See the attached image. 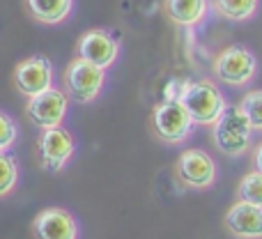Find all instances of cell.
Returning a JSON list of instances; mask_svg holds the SVG:
<instances>
[{"label":"cell","mask_w":262,"mask_h":239,"mask_svg":"<svg viewBox=\"0 0 262 239\" xmlns=\"http://www.w3.org/2000/svg\"><path fill=\"white\" fill-rule=\"evenodd\" d=\"M212 140L216 149L226 157H242L251 149L253 143V126L242 113L239 106H228L223 115L212 124Z\"/></svg>","instance_id":"1"},{"label":"cell","mask_w":262,"mask_h":239,"mask_svg":"<svg viewBox=\"0 0 262 239\" xmlns=\"http://www.w3.org/2000/svg\"><path fill=\"white\" fill-rule=\"evenodd\" d=\"M180 101L184 104L193 124H200V126H212L223 115V111L228 108V101L223 97V92L219 90L216 83L207 81V78L189 83Z\"/></svg>","instance_id":"2"},{"label":"cell","mask_w":262,"mask_h":239,"mask_svg":"<svg viewBox=\"0 0 262 239\" xmlns=\"http://www.w3.org/2000/svg\"><path fill=\"white\" fill-rule=\"evenodd\" d=\"M64 92L76 104H92L101 95L106 83V69L88 62L83 58H74L62 74Z\"/></svg>","instance_id":"3"},{"label":"cell","mask_w":262,"mask_h":239,"mask_svg":"<svg viewBox=\"0 0 262 239\" xmlns=\"http://www.w3.org/2000/svg\"><path fill=\"white\" fill-rule=\"evenodd\" d=\"M152 134L166 145H182L191 136L193 120L180 99H163L152 111Z\"/></svg>","instance_id":"4"},{"label":"cell","mask_w":262,"mask_h":239,"mask_svg":"<svg viewBox=\"0 0 262 239\" xmlns=\"http://www.w3.org/2000/svg\"><path fill=\"white\" fill-rule=\"evenodd\" d=\"M212 69H214V76L221 83H226L230 88H244L258 74V60H255V55L246 46L232 44V46H226L214 58Z\"/></svg>","instance_id":"5"},{"label":"cell","mask_w":262,"mask_h":239,"mask_svg":"<svg viewBox=\"0 0 262 239\" xmlns=\"http://www.w3.org/2000/svg\"><path fill=\"white\" fill-rule=\"evenodd\" d=\"M175 175L182 186L193 191H203L216 182V163L205 149H186L175 163Z\"/></svg>","instance_id":"6"},{"label":"cell","mask_w":262,"mask_h":239,"mask_svg":"<svg viewBox=\"0 0 262 239\" xmlns=\"http://www.w3.org/2000/svg\"><path fill=\"white\" fill-rule=\"evenodd\" d=\"M67 111H69V97L67 92L58 90V88H51V90L32 97L26 104L28 120L41 131L62 126L64 118H67Z\"/></svg>","instance_id":"7"},{"label":"cell","mask_w":262,"mask_h":239,"mask_svg":"<svg viewBox=\"0 0 262 239\" xmlns=\"http://www.w3.org/2000/svg\"><path fill=\"white\" fill-rule=\"evenodd\" d=\"M14 88L28 99L51 90L53 88V64H51V60L44 55H32V58L18 62L14 69Z\"/></svg>","instance_id":"8"},{"label":"cell","mask_w":262,"mask_h":239,"mask_svg":"<svg viewBox=\"0 0 262 239\" xmlns=\"http://www.w3.org/2000/svg\"><path fill=\"white\" fill-rule=\"evenodd\" d=\"M76 152L74 136L64 126L41 131L39 136V163L46 172H60Z\"/></svg>","instance_id":"9"},{"label":"cell","mask_w":262,"mask_h":239,"mask_svg":"<svg viewBox=\"0 0 262 239\" xmlns=\"http://www.w3.org/2000/svg\"><path fill=\"white\" fill-rule=\"evenodd\" d=\"M76 53L78 58L88 60V62L97 64L101 69H108L115 64L120 55V44L113 37V32L104 30V28H95L81 35L76 44Z\"/></svg>","instance_id":"10"},{"label":"cell","mask_w":262,"mask_h":239,"mask_svg":"<svg viewBox=\"0 0 262 239\" xmlns=\"http://www.w3.org/2000/svg\"><path fill=\"white\" fill-rule=\"evenodd\" d=\"M35 239H78V223L67 209L46 207L32 221Z\"/></svg>","instance_id":"11"},{"label":"cell","mask_w":262,"mask_h":239,"mask_svg":"<svg viewBox=\"0 0 262 239\" xmlns=\"http://www.w3.org/2000/svg\"><path fill=\"white\" fill-rule=\"evenodd\" d=\"M223 223L237 239H262V207L237 200L226 212Z\"/></svg>","instance_id":"12"},{"label":"cell","mask_w":262,"mask_h":239,"mask_svg":"<svg viewBox=\"0 0 262 239\" xmlns=\"http://www.w3.org/2000/svg\"><path fill=\"white\" fill-rule=\"evenodd\" d=\"M23 5H26V12L44 26L67 21L74 9V0H23Z\"/></svg>","instance_id":"13"},{"label":"cell","mask_w":262,"mask_h":239,"mask_svg":"<svg viewBox=\"0 0 262 239\" xmlns=\"http://www.w3.org/2000/svg\"><path fill=\"white\" fill-rule=\"evenodd\" d=\"M207 0H166V14L182 28H193L207 16Z\"/></svg>","instance_id":"14"},{"label":"cell","mask_w":262,"mask_h":239,"mask_svg":"<svg viewBox=\"0 0 262 239\" xmlns=\"http://www.w3.org/2000/svg\"><path fill=\"white\" fill-rule=\"evenodd\" d=\"M214 9L232 23H244L258 14L260 0H212Z\"/></svg>","instance_id":"15"},{"label":"cell","mask_w":262,"mask_h":239,"mask_svg":"<svg viewBox=\"0 0 262 239\" xmlns=\"http://www.w3.org/2000/svg\"><path fill=\"white\" fill-rule=\"evenodd\" d=\"M237 198H239L242 203L262 207V172L251 170L242 177L239 186H237Z\"/></svg>","instance_id":"16"},{"label":"cell","mask_w":262,"mask_h":239,"mask_svg":"<svg viewBox=\"0 0 262 239\" xmlns=\"http://www.w3.org/2000/svg\"><path fill=\"white\" fill-rule=\"evenodd\" d=\"M16 182H18L16 159L9 152H0V198L12 193L16 189Z\"/></svg>","instance_id":"17"},{"label":"cell","mask_w":262,"mask_h":239,"mask_svg":"<svg viewBox=\"0 0 262 239\" xmlns=\"http://www.w3.org/2000/svg\"><path fill=\"white\" fill-rule=\"evenodd\" d=\"M237 106H239L242 113L249 118L251 126H253V131H262V90L246 92Z\"/></svg>","instance_id":"18"},{"label":"cell","mask_w":262,"mask_h":239,"mask_svg":"<svg viewBox=\"0 0 262 239\" xmlns=\"http://www.w3.org/2000/svg\"><path fill=\"white\" fill-rule=\"evenodd\" d=\"M16 136H18L16 122L9 118L7 113L0 111V152H7V149L16 143Z\"/></svg>","instance_id":"19"},{"label":"cell","mask_w":262,"mask_h":239,"mask_svg":"<svg viewBox=\"0 0 262 239\" xmlns=\"http://www.w3.org/2000/svg\"><path fill=\"white\" fill-rule=\"evenodd\" d=\"M253 170L262 172V143L255 145V149H253Z\"/></svg>","instance_id":"20"}]
</instances>
